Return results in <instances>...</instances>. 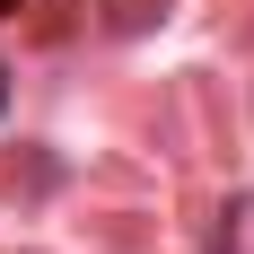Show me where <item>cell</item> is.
I'll return each mask as SVG.
<instances>
[{"mask_svg": "<svg viewBox=\"0 0 254 254\" xmlns=\"http://www.w3.org/2000/svg\"><path fill=\"white\" fill-rule=\"evenodd\" d=\"M0 97H9V79H0Z\"/></svg>", "mask_w": 254, "mask_h": 254, "instance_id": "1", "label": "cell"}]
</instances>
